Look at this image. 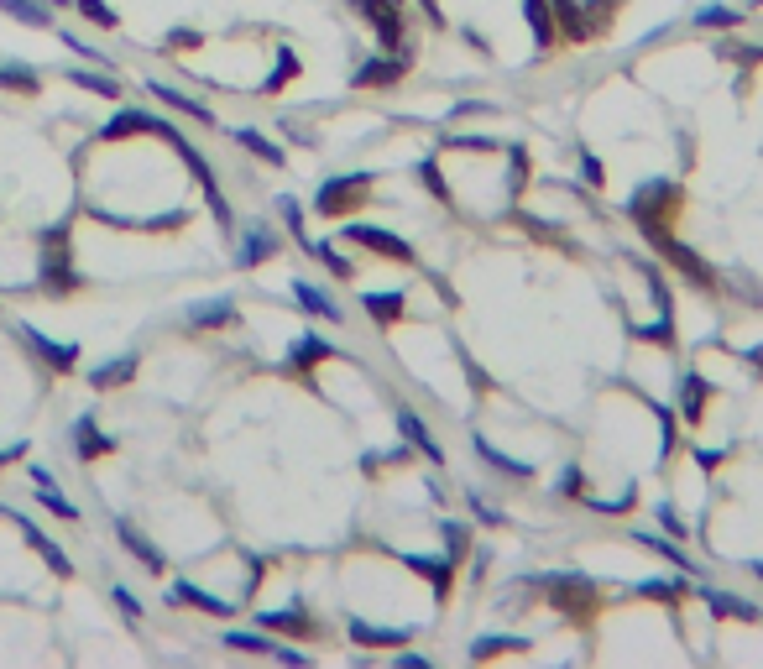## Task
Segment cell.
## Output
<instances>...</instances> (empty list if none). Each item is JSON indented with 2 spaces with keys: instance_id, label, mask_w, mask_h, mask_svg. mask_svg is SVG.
<instances>
[{
  "instance_id": "obj_1",
  "label": "cell",
  "mask_w": 763,
  "mask_h": 669,
  "mask_svg": "<svg viewBox=\"0 0 763 669\" xmlns=\"http://www.w3.org/2000/svg\"><path fill=\"white\" fill-rule=\"evenodd\" d=\"M685 215V189L675 178H649L643 189L628 199V220L643 230V241H664V236H675V220Z\"/></svg>"
},
{
  "instance_id": "obj_2",
  "label": "cell",
  "mask_w": 763,
  "mask_h": 669,
  "mask_svg": "<svg viewBox=\"0 0 763 669\" xmlns=\"http://www.w3.org/2000/svg\"><path fill=\"white\" fill-rule=\"evenodd\" d=\"M37 283L48 288L53 298H68V293H79V288H84V278L74 272V251H68V225H53L48 236H42Z\"/></svg>"
},
{
  "instance_id": "obj_3",
  "label": "cell",
  "mask_w": 763,
  "mask_h": 669,
  "mask_svg": "<svg viewBox=\"0 0 763 669\" xmlns=\"http://www.w3.org/2000/svg\"><path fill=\"white\" fill-rule=\"evenodd\" d=\"M372 183H377V173H335V178H325L314 189V215H325V220H340L345 210H361L366 204V194H372Z\"/></svg>"
},
{
  "instance_id": "obj_4",
  "label": "cell",
  "mask_w": 763,
  "mask_h": 669,
  "mask_svg": "<svg viewBox=\"0 0 763 669\" xmlns=\"http://www.w3.org/2000/svg\"><path fill=\"white\" fill-rule=\"evenodd\" d=\"M544 586H549V602L560 607L570 622H586L596 617V607H601V591H596V581H586V575H575V570H560V575H544Z\"/></svg>"
},
{
  "instance_id": "obj_5",
  "label": "cell",
  "mask_w": 763,
  "mask_h": 669,
  "mask_svg": "<svg viewBox=\"0 0 763 669\" xmlns=\"http://www.w3.org/2000/svg\"><path fill=\"white\" fill-rule=\"evenodd\" d=\"M351 11L377 32L382 53H408V27H403V6H398V0H351Z\"/></svg>"
},
{
  "instance_id": "obj_6",
  "label": "cell",
  "mask_w": 763,
  "mask_h": 669,
  "mask_svg": "<svg viewBox=\"0 0 763 669\" xmlns=\"http://www.w3.org/2000/svg\"><path fill=\"white\" fill-rule=\"evenodd\" d=\"M11 330L21 335V345H27V351H32L42 366H48L53 377H63V372H74V366H79V345H74V340H48L37 325H27V319H16Z\"/></svg>"
},
{
  "instance_id": "obj_7",
  "label": "cell",
  "mask_w": 763,
  "mask_h": 669,
  "mask_svg": "<svg viewBox=\"0 0 763 669\" xmlns=\"http://www.w3.org/2000/svg\"><path fill=\"white\" fill-rule=\"evenodd\" d=\"M0 518H11V523L21 528V539L32 544V555H37L42 565H48V570L58 575V581H74V560H68L63 549H58V544H53L48 534H42V528H37V523H32L27 513H16V507H0Z\"/></svg>"
},
{
  "instance_id": "obj_8",
  "label": "cell",
  "mask_w": 763,
  "mask_h": 669,
  "mask_svg": "<svg viewBox=\"0 0 763 669\" xmlns=\"http://www.w3.org/2000/svg\"><path fill=\"white\" fill-rule=\"evenodd\" d=\"M351 246H366V251H377V257H387V262H413V241L408 236H392V230H382V225H361V220H351L340 230Z\"/></svg>"
},
{
  "instance_id": "obj_9",
  "label": "cell",
  "mask_w": 763,
  "mask_h": 669,
  "mask_svg": "<svg viewBox=\"0 0 763 669\" xmlns=\"http://www.w3.org/2000/svg\"><path fill=\"white\" fill-rule=\"evenodd\" d=\"M163 126H168V115L142 110V105H121V110H115V121L100 126V142H126V136H163Z\"/></svg>"
},
{
  "instance_id": "obj_10",
  "label": "cell",
  "mask_w": 763,
  "mask_h": 669,
  "mask_svg": "<svg viewBox=\"0 0 763 669\" xmlns=\"http://www.w3.org/2000/svg\"><path fill=\"white\" fill-rule=\"evenodd\" d=\"M340 351H335V345L325 340V335H298L293 345H288V356H283V372L288 377H314L319 372V366H325V361H335Z\"/></svg>"
},
{
  "instance_id": "obj_11",
  "label": "cell",
  "mask_w": 763,
  "mask_h": 669,
  "mask_svg": "<svg viewBox=\"0 0 763 669\" xmlns=\"http://www.w3.org/2000/svg\"><path fill=\"white\" fill-rule=\"evenodd\" d=\"M225 649L236 654H262V659H283V664H309L304 649H288V643H277L272 633H220Z\"/></svg>"
},
{
  "instance_id": "obj_12",
  "label": "cell",
  "mask_w": 763,
  "mask_h": 669,
  "mask_svg": "<svg viewBox=\"0 0 763 669\" xmlns=\"http://www.w3.org/2000/svg\"><path fill=\"white\" fill-rule=\"evenodd\" d=\"M408 63L413 53H382V58H366L361 68H351V84L356 89H387V84H398L408 74Z\"/></svg>"
},
{
  "instance_id": "obj_13",
  "label": "cell",
  "mask_w": 763,
  "mask_h": 669,
  "mask_svg": "<svg viewBox=\"0 0 763 669\" xmlns=\"http://www.w3.org/2000/svg\"><path fill=\"white\" fill-rule=\"evenodd\" d=\"M654 251H664V262L669 267H675V272H685V283H696L701 293H711L716 288V272L696 257V251H690V246H680L675 236H664V241H654Z\"/></svg>"
},
{
  "instance_id": "obj_14",
  "label": "cell",
  "mask_w": 763,
  "mask_h": 669,
  "mask_svg": "<svg viewBox=\"0 0 763 669\" xmlns=\"http://www.w3.org/2000/svg\"><path fill=\"white\" fill-rule=\"evenodd\" d=\"M272 257H277V230H272L267 220H251V225L241 230L236 267H241V272H251V267H262V262H272Z\"/></svg>"
},
{
  "instance_id": "obj_15",
  "label": "cell",
  "mask_w": 763,
  "mask_h": 669,
  "mask_svg": "<svg viewBox=\"0 0 763 669\" xmlns=\"http://www.w3.org/2000/svg\"><path fill=\"white\" fill-rule=\"evenodd\" d=\"M413 633H419V628H387V622H366V617L345 622V638L361 643V649H403Z\"/></svg>"
},
{
  "instance_id": "obj_16",
  "label": "cell",
  "mask_w": 763,
  "mask_h": 669,
  "mask_svg": "<svg viewBox=\"0 0 763 669\" xmlns=\"http://www.w3.org/2000/svg\"><path fill=\"white\" fill-rule=\"evenodd\" d=\"M115 539H121V544H126V555H131V560H142L152 575H163V570H168V555H163V549H157V544H152L131 518H115Z\"/></svg>"
},
{
  "instance_id": "obj_17",
  "label": "cell",
  "mask_w": 763,
  "mask_h": 669,
  "mask_svg": "<svg viewBox=\"0 0 763 669\" xmlns=\"http://www.w3.org/2000/svg\"><path fill=\"white\" fill-rule=\"evenodd\" d=\"M183 325L189 330H230V325H241V314H236L230 298H204V304L183 309Z\"/></svg>"
},
{
  "instance_id": "obj_18",
  "label": "cell",
  "mask_w": 763,
  "mask_h": 669,
  "mask_svg": "<svg viewBox=\"0 0 763 669\" xmlns=\"http://www.w3.org/2000/svg\"><path fill=\"white\" fill-rule=\"evenodd\" d=\"M413 575H424V581H429V591H434V602H445V596H450V586H455V565L450 560H434V555H413V549H403V555H398Z\"/></svg>"
},
{
  "instance_id": "obj_19",
  "label": "cell",
  "mask_w": 763,
  "mask_h": 669,
  "mask_svg": "<svg viewBox=\"0 0 763 669\" xmlns=\"http://www.w3.org/2000/svg\"><path fill=\"white\" fill-rule=\"evenodd\" d=\"M168 602L194 607V612H210V617H230V612H236V602H225V596L204 591L199 581H173V586H168Z\"/></svg>"
},
{
  "instance_id": "obj_20",
  "label": "cell",
  "mask_w": 763,
  "mask_h": 669,
  "mask_svg": "<svg viewBox=\"0 0 763 669\" xmlns=\"http://www.w3.org/2000/svg\"><path fill=\"white\" fill-rule=\"evenodd\" d=\"M147 95H152L157 105H168V110H178V115H189V121H199V126H220L210 105H199V100H189V95H183V89H173V84H163V79H147Z\"/></svg>"
},
{
  "instance_id": "obj_21",
  "label": "cell",
  "mask_w": 763,
  "mask_h": 669,
  "mask_svg": "<svg viewBox=\"0 0 763 669\" xmlns=\"http://www.w3.org/2000/svg\"><path fill=\"white\" fill-rule=\"evenodd\" d=\"M68 440H74L79 460H105V455H115V440H110V434H100L95 413H79L74 429H68Z\"/></svg>"
},
{
  "instance_id": "obj_22",
  "label": "cell",
  "mask_w": 763,
  "mask_h": 669,
  "mask_svg": "<svg viewBox=\"0 0 763 669\" xmlns=\"http://www.w3.org/2000/svg\"><path fill=\"white\" fill-rule=\"evenodd\" d=\"M398 434H403V440H408L413 450H419L424 460H434V466H439V460H445V445L434 440V434H429V424H424V419H419V413H413V408H398Z\"/></svg>"
},
{
  "instance_id": "obj_23",
  "label": "cell",
  "mask_w": 763,
  "mask_h": 669,
  "mask_svg": "<svg viewBox=\"0 0 763 669\" xmlns=\"http://www.w3.org/2000/svg\"><path fill=\"white\" fill-rule=\"evenodd\" d=\"M257 628H267V633H288V638H304V633H314V612H304V602H293V607L262 612V617H257Z\"/></svg>"
},
{
  "instance_id": "obj_24",
  "label": "cell",
  "mask_w": 763,
  "mask_h": 669,
  "mask_svg": "<svg viewBox=\"0 0 763 669\" xmlns=\"http://www.w3.org/2000/svg\"><path fill=\"white\" fill-rule=\"evenodd\" d=\"M230 142L236 147H246L257 163H267V168H288V152L272 142V136H262V131H251V126H230Z\"/></svg>"
},
{
  "instance_id": "obj_25",
  "label": "cell",
  "mask_w": 763,
  "mask_h": 669,
  "mask_svg": "<svg viewBox=\"0 0 763 669\" xmlns=\"http://www.w3.org/2000/svg\"><path fill=\"white\" fill-rule=\"evenodd\" d=\"M136 366H142V356H136V351H126V356H110V361H100L95 372H89V387H95V392L126 387V382L136 377Z\"/></svg>"
},
{
  "instance_id": "obj_26",
  "label": "cell",
  "mask_w": 763,
  "mask_h": 669,
  "mask_svg": "<svg viewBox=\"0 0 763 669\" xmlns=\"http://www.w3.org/2000/svg\"><path fill=\"white\" fill-rule=\"evenodd\" d=\"M288 293H293V304L304 309V314H314V319H330V325H340V304H330V298H325V288H319V283H304V278H293V283H288Z\"/></svg>"
},
{
  "instance_id": "obj_27",
  "label": "cell",
  "mask_w": 763,
  "mask_h": 669,
  "mask_svg": "<svg viewBox=\"0 0 763 669\" xmlns=\"http://www.w3.org/2000/svg\"><path fill=\"white\" fill-rule=\"evenodd\" d=\"M523 21L534 27V48L549 53L554 42H560V27H554V6L549 0H523Z\"/></svg>"
},
{
  "instance_id": "obj_28",
  "label": "cell",
  "mask_w": 763,
  "mask_h": 669,
  "mask_svg": "<svg viewBox=\"0 0 763 669\" xmlns=\"http://www.w3.org/2000/svg\"><path fill=\"white\" fill-rule=\"evenodd\" d=\"M701 596H706L711 617H737V622H758V617H763L753 602H743V596H732V591H716V586H706V581H701Z\"/></svg>"
},
{
  "instance_id": "obj_29",
  "label": "cell",
  "mask_w": 763,
  "mask_h": 669,
  "mask_svg": "<svg viewBox=\"0 0 763 669\" xmlns=\"http://www.w3.org/2000/svg\"><path fill=\"white\" fill-rule=\"evenodd\" d=\"M706 398H711L706 377H701V372H685V377H680V419H685V424H701V419H706Z\"/></svg>"
},
{
  "instance_id": "obj_30",
  "label": "cell",
  "mask_w": 763,
  "mask_h": 669,
  "mask_svg": "<svg viewBox=\"0 0 763 669\" xmlns=\"http://www.w3.org/2000/svg\"><path fill=\"white\" fill-rule=\"evenodd\" d=\"M361 309H366V314H372V319H377V325H382V330H392V325H398V319H403V309H408V298H403L398 288H392V293L382 288V293H361Z\"/></svg>"
},
{
  "instance_id": "obj_31",
  "label": "cell",
  "mask_w": 763,
  "mask_h": 669,
  "mask_svg": "<svg viewBox=\"0 0 763 669\" xmlns=\"http://www.w3.org/2000/svg\"><path fill=\"white\" fill-rule=\"evenodd\" d=\"M471 445H476V455L487 460L492 471H502V476H518V481H528V476H534V466H528V460H513L507 450H497V445L487 440V434H471Z\"/></svg>"
},
{
  "instance_id": "obj_32",
  "label": "cell",
  "mask_w": 763,
  "mask_h": 669,
  "mask_svg": "<svg viewBox=\"0 0 763 669\" xmlns=\"http://www.w3.org/2000/svg\"><path fill=\"white\" fill-rule=\"evenodd\" d=\"M298 68H304V63H298V53L288 48V42H277V63H272V74L262 79V95H277V89H288V84L298 79Z\"/></svg>"
},
{
  "instance_id": "obj_33",
  "label": "cell",
  "mask_w": 763,
  "mask_h": 669,
  "mask_svg": "<svg viewBox=\"0 0 763 669\" xmlns=\"http://www.w3.org/2000/svg\"><path fill=\"white\" fill-rule=\"evenodd\" d=\"M528 649V638H513V633H487V638H476L471 643V659H497V654H523Z\"/></svg>"
},
{
  "instance_id": "obj_34",
  "label": "cell",
  "mask_w": 763,
  "mask_h": 669,
  "mask_svg": "<svg viewBox=\"0 0 763 669\" xmlns=\"http://www.w3.org/2000/svg\"><path fill=\"white\" fill-rule=\"evenodd\" d=\"M68 84H84L89 95H100V100H121V79H115L110 68H100V74H84V68H68Z\"/></svg>"
},
{
  "instance_id": "obj_35",
  "label": "cell",
  "mask_w": 763,
  "mask_h": 669,
  "mask_svg": "<svg viewBox=\"0 0 763 669\" xmlns=\"http://www.w3.org/2000/svg\"><path fill=\"white\" fill-rule=\"evenodd\" d=\"M0 11L16 16L21 27H53V11L42 6V0H0Z\"/></svg>"
},
{
  "instance_id": "obj_36",
  "label": "cell",
  "mask_w": 763,
  "mask_h": 669,
  "mask_svg": "<svg viewBox=\"0 0 763 669\" xmlns=\"http://www.w3.org/2000/svg\"><path fill=\"white\" fill-rule=\"evenodd\" d=\"M37 502L48 507L53 518H63V523H79V518H84L79 507H74V502H68V497L58 492V481H37Z\"/></svg>"
},
{
  "instance_id": "obj_37",
  "label": "cell",
  "mask_w": 763,
  "mask_h": 669,
  "mask_svg": "<svg viewBox=\"0 0 763 669\" xmlns=\"http://www.w3.org/2000/svg\"><path fill=\"white\" fill-rule=\"evenodd\" d=\"M633 539H638V544H649V549H654V555H664L669 565H680L685 575H696V581H701V570H696V565H690V555H685V549H680V544H669V539H659V534H643V528H638V534H633Z\"/></svg>"
},
{
  "instance_id": "obj_38",
  "label": "cell",
  "mask_w": 763,
  "mask_h": 669,
  "mask_svg": "<svg viewBox=\"0 0 763 669\" xmlns=\"http://www.w3.org/2000/svg\"><path fill=\"white\" fill-rule=\"evenodd\" d=\"M304 251H309L314 262H325L340 283H351V272H356V267H351V257H340V251H335L330 241H304Z\"/></svg>"
},
{
  "instance_id": "obj_39",
  "label": "cell",
  "mask_w": 763,
  "mask_h": 669,
  "mask_svg": "<svg viewBox=\"0 0 763 669\" xmlns=\"http://www.w3.org/2000/svg\"><path fill=\"white\" fill-rule=\"evenodd\" d=\"M0 84L6 89H16V95H37V68L32 63H0Z\"/></svg>"
},
{
  "instance_id": "obj_40",
  "label": "cell",
  "mask_w": 763,
  "mask_h": 669,
  "mask_svg": "<svg viewBox=\"0 0 763 669\" xmlns=\"http://www.w3.org/2000/svg\"><path fill=\"white\" fill-rule=\"evenodd\" d=\"M419 183H424V189L439 199V204H455V194H450V183H445V168H439L434 163V157H424V163H419Z\"/></svg>"
},
{
  "instance_id": "obj_41",
  "label": "cell",
  "mask_w": 763,
  "mask_h": 669,
  "mask_svg": "<svg viewBox=\"0 0 763 669\" xmlns=\"http://www.w3.org/2000/svg\"><path fill=\"white\" fill-rule=\"evenodd\" d=\"M68 6H74L84 21H95V27H105V32H115V27H121V16H115V11L105 6V0H68Z\"/></svg>"
},
{
  "instance_id": "obj_42",
  "label": "cell",
  "mask_w": 763,
  "mask_h": 669,
  "mask_svg": "<svg viewBox=\"0 0 763 669\" xmlns=\"http://www.w3.org/2000/svg\"><path fill=\"white\" fill-rule=\"evenodd\" d=\"M277 215H283V225L293 230V241H298V246L309 241V230H304V204H298L293 194H283V199H277Z\"/></svg>"
},
{
  "instance_id": "obj_43",
  "label": "cell",
  "mask_w": 763,
  "mask_h": 669,
  "mask_svg": "<svg viewBox=\"0 0 763 669\" xmlns=\"http://www.w3.org/2000/svg\"><path fill=\"white\" fill-rule=\"evenodd\" d=\"M523 189H528V152L507 147V194H523Z\"/></svg>"
},
{
  "instance_id": "obj_44",
  "label": "cell",
  "mask_w": 763,
  "mask_h": 669,
  "mask_svg": "<svg viewBox=\"0 0 763 669\" xmlns=\"http://www.w3.org/2000/svg\"><path fill=\"white\" fill-rule=\"evenodd\" d=\"M638 591H643V596H654V602H669V607H675V602H685V591H690V586H685V581H643Z\"/></svg>"
},
{
  "instance_id": "obj_45",
  "label": "cell",
  "mask_w": 763,
  "mask_h": 669,
  "mask_svg": "<svg viewBox=\"0 0 763 669\" xmlns=\"http://www.w3.org/2000/svg\"><path fill=\"white\" fill-rule=\"evenodd\" d=\"M204 42V32H194V27H173L168 37H163V48L168 53H189V48H199Z\"/></svg>"
},
{
  "instance_id": "obj_46",
  "label": "cell",
  "mask_w": 763,
  "mask_h": 669,
  "mask_svg": "<svg viewBox=\"0 0 763 669\" xmlns=\"http://www.w3.org/2000/svg\"><path fill=\"white\" fill-rule=\"evenodd\" d=\"M554 497H586L581 466H565V471H560V481H554Z\"/></svg>"
},
{
  "instance_id": "obj_47",
  "label": "cell",
  "mask_w": 763,
  "mask_h": 669,
  "mask_svg": "<svg viewBox=\"0 0 763 669\" xmlns=\"http://www.w3.org/2000/svg\"><path fill=\"white\" fill-rule=\"evenodd\" d=\"M696 27H737V11L732 6H706V11H696Z\"/></svg>"
},
{
  "instance_id": "obj_48",
  "label": "cell",
  "mask_w": 763,
  "mask_h": 669,
  "mask_svg": "<svg viewBox=\"0 0 763 669\" xmlns=\"http://www.w3.org/2000/svg\"><path fill=\"white\" fill-rule=\"evenodd\" d=\"M110 602H115V607H121V612L131 617V622H142V617H147V607H142V602H136V596H131L126 586H110Z\"/></svg>"
},
{
  "instance_id": "obj_49",
  "label": "cell",
  "mask_w": 763,
  "mask_h": 669,
  "mask_svg": "<svg viewBox=\"0 0 763 669\" xmlns=\"http://www.w3.org/2000/svg\"><path fill=\"white\" fill-rule=\"evenodd\" d=\"M581 178H586V189H607V168H601V157L581 152Z\"/></svg>"
},
{
  "instance_id": "obj_50",
  "label": "cell",
  "mask_w": 763,
  "mask_h": 669,
  "mask_svg": "<svg viewBox=\"0 0 763 669\" xmlns=\"http://www.w3.org/2000/svg\"><path fill=\"white\" fill-rule=\"evenodd\" d=\"M445 539H450L445 549H450V560H455V555H466V549H471V528L466 523H445Z\"/></svg>"
},
{
  "instance_id": "obj_51",
  "label": "cell",
  "mask_w": 763,
  "mask_h": 669,
  "mask_svg": "<svg viewBox=\"0 0 763 669\" xmlns=\"http://www.w3.org/2000/svg\"><path fill=\"white\" fill-rule=\"evenodd\" d=\"M659 523L669 528V534H675V539H685L690 534V528H685V518L675 513V507H669V502H659Z\"/></svg>"
},
{
  "instance_id": "obj_52",
  "label": "cell",
  "mask_w": 763,
  "mask_h": 669,
  "mask_svg": "<svg viewBox=\"0 0 763 669\" xmlns=\"http://www.w3.org/2000/svg\"><path fill=\"white\" fill-rule=\"evenodd\" d=\"M392 664H398V669H429L424 654H398V649H392Z\"/></svg>"
},
{
  "instance_id": "obj_53",
  "label": "cell",
  "mask_w": 763,
  "mask_h": 669,
  "mask_svg": "<svg viewBox=\"0 0 763 669\" xmlns=\"http://www.w3.org/2000/svg\"><path fill=\"white\" fill-rule=\"evenodd\" d=\"M696 460H701V471H716L727 460V450H696Z\"/></svg>"
},
{
  "instance_id": "obj_54",
  "label": "cell",
  "mask_w": 763,
  "mask_h": 669,
  "mask_svg": "<svg viewBox=\"0 0 763 669\" xmlns=\"http://www.w3.org/2000/svg\"><path fill=\"white\" fill-rule=\"evenodd\" d=\"M21 455H27V440H16V445L0 450V466H11V460H21Z\"/></svg>"
},
{
  "instance_id": "obj_55",
  "label": "cell",
  "mask_w": 763,
  "mask_h": 669,
  "mask_svg": "<svg viewBox=\"0 0 763 669\" xmlns=\"http://www.w3.org/2000/svg\"><path fill=\"white\" fill-rule=\"evenodd\" d=\"M419 6H424V16L434 21V27H445V11H439V0H419Z\"/></svg>"
},
{
  "instance_id": "obj_56",
  "label": "cell",
  "mask_w": 763,
  "mask_h": 669,
  "mask_svg": "<svg viewBox=\"0 0 763 669\" xmlns=\"http://www.w3.org/2000/svg\"><path fill=\"white\" fill-rule=\"evenodd\" d=\"M42 6H48V11H58V6H68V0H42Z\"/></svg>"
},
{
  "instance_id": "obj_57",
  "label": "cell",
  "mask_w": 763,
  "mask_h": 669,
  "mask_svg": "<svg viewBox=\"0 0 763 669\" xmlns=\"http://www.w3.org/2000/svg\"><path fill=\"white\" fill-rule=\"evenodd\" d=\"M753 575H763V560H758V565H753Z\"/></svg>"
}]
</instances>
